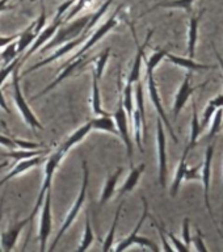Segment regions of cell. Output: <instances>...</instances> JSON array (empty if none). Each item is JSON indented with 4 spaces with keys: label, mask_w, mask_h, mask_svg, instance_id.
Masks as SVG:
<instances>
[{
    "label": "cell",
    "mask_w": 223,
    "mask_h": 252,
    "mask_svg": "<svg viewBox=\"0 0 223 252\" xmlns=\"http://www.w3.org/2000/svg\"><path fill=\"white\" fill-rule=\"evenodd\" d=\"M213 122L212 126H210V131L208 134V139L209 141H213L214 138L217 137V134L221 131V127H222V120H223V108H220L217 109L213 114Z\"/></svg>",
    "instance_id": "cell-37"
},
{
    "label": "cell",
    "mask_w": 223,
    "mask_h": 252,
    "mask_svg": "<svg viewBox=\"0 0 223 252\" xmlns=\"http://www.w3.org/2000/svg\"><path fill=\"white\" fill-rule=\"evenodd\" d=\"M212 47H213V50H214V53H216V58L217 61H218V64H220V67L222 68V72H223V58L221 57V54L217 51L216 46H214V43H212Z\"/></svg>",
    "instance_id": "cell-51"
},
{
    "label": "cell",
    "mask_w": 223,
    "mask_h": 252,
    "mask_svg": "<svg viewBox=\"0 0 223 252\" xmlns=\"http://www.w3.org/2000/svg\"><path fill=\"white\" fill-rule=\"evenodd\" d=\"M75 4V0H66L64 3H62L57 9V15L54 19H64V13L70 11V8Z\"/></svg>",
    "instance_id": "cell-46"
},
{
    "label": "cell",
    "mask_w": 223,
    "mask_h": 252,
    "mask_svg": "<svg viewBox=\"0 0 223 252\" xmlns=\"http://www.w3.org/2000/svg\"><path fill=\"white\" fill-rule=\"evenodd\" d=\"M17 38H19V34L8 35V37L0 35V49H1V47H5V46H7V45H9V43H11V42H15V41Z\"/></svg>",
    "instance_id": "cell-49"
},
{
    "label": "cell",
    "mask_w": 223,
    "mask_h": 252,
    "mask_svg": "<svg viewBox=\"0 0 223 252\" xmlns=\"http://www.w3.org/2000/svg\"><path fill=\"white\" fill-rule=\"evenodd\" d=\"M165 58L168 59L169 62L176 64L179 67H183L185 70L188 71H198V70H214L217 68V64H205V63H198L194 62L192 58H183V57H179V55L171 54V53H167L165 54Z\"/></svg>",
    "instance_id": "cell-18"
},
{
    "label": "cell",
    "mask_w": 223,
    "mask_h": 252,
    "mask_svg": "<svg viewBox=\"0 0 223 252\" xmlns=\"http://www.w3.org/2000/svg\"><path fill=\"white\" fill-rule=\"evenodd\" d=\"M192 243L194 246L197 251H202V252H208V247L205 246L204 243V234L201 232L200 228L196 230V235L192 238Z\"/></svg>",
    "instance_id": "cell-44"
},
{
    "label": "cell",
    "mask_w": 223,
    "mask_h": 252,
    "mask_svg": "<svg viewBox=\"0 0 223 252\" xmlns=\"http://www.w3.org/2000/svg\"><path fill=\"white\" fill-rule=\"evenodd\" d=\"M110 57V47H106L105 50H102L100 53V55L96 57L95 59V74L97 76L98 79L102 78V74H104V70H105L106 63H108V59Z\"/></svg>",
    "instance_id": "cell-36"
},
{
    "label": "cell",
    "mask_w": 223,
    "mask_h": 252,
    "mask_svg": "<svg viewBox=\"0 0 223 252\" xmlns=\"http://www.w3.org/2000/svg\"><path fill=\"white\" fill-rule=\"evenodd\" d=\"M201 167H202V163L197 165V167H191V168L188 167L187 171H185L184 180L187 181L201 180Z\"/></svg>",
    "instance_id": "cell-45"
},
{
    "label": "cell",
    "mask_w": 223,
    "mask_h": 252,
    "mask_svg": "<svg viewBox=\"0 0 223 252\" xmlns=\"http://www.w3.org/2000/svg\"><path fill=\"white\" fill-rule=\"evenodd\" d=\"M220 108H223V94H218L217 97L212 98V100L208 102V105L205 108L204 113H202V118H201L200 121L201 129L204 130L205 127L209 125V122L212 120L214 112H216L217 109H220Z\"/></svg>",
    "instance_id": "cell-28"
},
{
    "label": "cell",
    "mask_w": 223,
    "mask_h": 252,
    "mask_svg": "<svg viewBox=\"0 0 223 252\" xmlns=\"http://www.w3.org/2000/svg\"><path fill=\"white\" fill-rule=\"evenodd\" d=\"M87 38H88V34L82 33V34L79 35V37H76L75 39H71V41H68V42L63 43V45H61V47H58V49H57V50H55L50 57H47V58L42 59V61H39L38 63H35V64H33L32 67H29V68H28L23 75L31 74V72H33V71L38 70V68L46 66V64H49V63H53L54 61H57V59L62 58V57H64V55L68 54V53H71V51L74 50L75 47H78L79 45H82V43L86 42Z\"/></svg>",
    "instance_id": "cell-13"
},
{
    "label": "cell",
    "mask_w": 223,
    "mask_h": 252,
    "mask_svg": "<svg viewBox=\"0 0 223 252\" xmlns=\"http://www.w3.org/2000/svg\"><path fill=\"white\" fill-rule=\"evenodd\" d=\"M29 222H31V220H29V217H28L25 220L15 222L12 226H9L8 230L1 232V235H0V243H1V248H3L4 251L8 252L15 248V244L16 242H17V239H19V236L20 234H21V231H23V228L25 227Z\"/></svg>",
    "instance_id": "cell-16"
},
{
    "label": "cell",
    "mask_w": 223,
    "mask_h": 252,
    "mask_svg": "<svg viewBox=\"0 0 223 252\" xmlns=\"http://www.w3.org/2000/svg\"><path fill=\"white\" fill-rule=\"evenodd\" d=\"M122 172H124V168H122V167H118L117 171L112 173V175L106 179L105 184H104V188H102L101 190L100 201H98V205H100V206L105 205L106 202L112 198V196H113L114 192H116V187H117V183L118 180H120V176L122 175Z\"/></svg>",
    "instance_id": "cell-24"
},
{
    "label": "cell",
    "mask_w": 223,
    "mask_h": 252,
    "mask_svg": "<svg viewBox=\"0 0 223 252\" xmlns=\"http://www.w3.org/2000/svg\"><path fill=\"white\" fill-rule=\"evenodd\" d=\"M20 63V58L17 57L16 59H13L12 62H9L8 64H4L1 68H0V108H3L7 113H9L11 110H9V108L7 106V102H5V100H4V96H3V92H1V86L4 84V82L7 80L8 76L13 72V70H15V67L17 66Z\"/></svg>",
    "instance_id": "cell-30"
},
{
    "label": "cell",
    "mask_w": 223,
    "mask_h": 252,
    "mask_svg": "<svg viewBox=\"0 0 223 252\" xmlns=\"http://www.w3.org/2000/svg\"><path fill=\"white\" fill-rule=\"evenodd\" d=\"M91 130H92V124H91V121H88L87 124H84V125H82L80 127H78V129L75 130L74 133H71L66 141L63 142L62 145H61V149L67 154L71 149H72V147H74V146L80 143V142H82L83 139L90 134Z\"/></svg>",
    "instance_id": "cell-23"
},
{
    "label": "cell",
    "mask_w": 223,
    "mask_h": 252,
    "mask_svg": "<svg viewBox=\"0 0 223 252\" xmlns=\"http://www.w3.org/2000/svg\"><path fill=\"white\" fill-rule=\"evenodd\" d=\"M91 124H92V129L110 133L113 135H118L117 126H116V122H114L112 114L106 113L101 114V116H96V117L91 120Z\"/></svg>",
    "instance_id": "cell-25"
},
{
    "label": "cell",
    "mask_w": 223,
    "mask_h": 252,
    "mask_svg": "<svg viewBox=\"0 0 223 252\" xmlns=\"http://www.w3.org/2000/svg\"><path fill=\"white\" fill-rule=\"evenodd\" d=\"M8 1L9 0H0V12L8 11V9H12L13 5H8Z\"/></svg>",
    "instance_id": "cell-50"
},
{
    "label": "cell",
    "mask_w": 223,
    "mask_h": 252,
    "mask_svg": "<svg viewBox=\"0 0 223 252\" xmlns=\"http://www.w3.org/2000/svg\"><path fill=\"white\" fill-rule=\"evenodd\" d=\"M193 3H194V0H168V1H161V3L155 4L154 7H151L150 9L143 12L139 17L149 15V13H151V12L158 9V8H177V9H183V11H185L189 15H192Z\"/></svg>",
    "instance_id": "cell-26"
},
{
    "label": "cell",
    "mask_w": 223,
    "mask_h": 252,
    "mask_svg": "<svg viewBox=\"0 0 223 252\" xmlns=\"http://www.w3.org/2000/svg\"><path fill=\"white\" fill-rule=\"evenodd\" d=\"M214 147H216V143L212 142L210 145L206 147V151H205L204 155V161H202V167H201V180L202 181V185H204V200L205 205H206V209H208L209 216H210V220L216 226L217 231L220 234V236L223 239V234L221 231L220 226L217 223L216 217H214V213H213L212 205H210V198H209V193H210V176H212V161H213V155H214Z\"/></svg>",
    "instance_id": "cell-5"
},
{
    "label": "cell",
    "mask_w": 223,
    "mask_h": 252,
    "mask_svg": "<svg viewBox=\"0 0 223 252\" xmlns=\"http://www.w3.org/2000/svg\"><path fill=\"white\" fill-rule=\"evenodd\" d=\"M92 61H95V58L87 59L86 54H84V55H80V57H78V58L72 59V61H70V62H67L66 66L63 67L62 70L58 72L57 78H55L54 80L50 83V84H47V86L45 87V88H43V90L41 91V92H39L37 96H34V100L35 98L45 96V94H46L49 91H51L53 88H55V87L58 86V84H61V83L64 80V79L70 78V76H72V75L76 74V72H80V71H82L83 68H84V67L88 64V63L92 62Z\"/></svg>",
    "instance_id": "cell-8"
},
{
    "label": "cell",
    "mask_w": 223,
    "mask_h": 252,
    "mask_svg": "<svg viewBox=\"0 0 223 252\" xmlns=\"http://www.w3.org/2000/svg\"><path fill=\"white\" fill-rule=\"evenodd\" d=\"M131 32H133V35H134V39H135V42H137V54H135V58H134V62H133V66H131V70H130V74H129V78H127V84H135V83L139 80L141 78V68H142V63L145 61V50L147 45H149L150 39L153 37L154 34V31H149L147 35H146V39L145 42L139 45L137 41V35H135V31H134V27L131 25Z\"/></svg>",
    "instance_id": "cell-15"
},
{
    "label": "cell",
    "mask_w": 223,
    "mask_h": 252,
    "mask_svg": "<svg viewBox=\"0 0 223 252\" xmlns=\"http://www.w3.org/2000/svg\"><path fill=\"white\" fill-rule=\"evenodd\" d=\"M41 217H39L38 224V242H39V251L46 250L47 240L51 234L53 228V214H51V188L47 189L43 204L41 206Z\"/></svg>",
    "instance_id": "cell-7"
},
{
    "label": "cell",
    "mask_w": 223,
    "mask_h": 252,
    "mask_svg": "<svg viewBox=\"0 0 223 252\" xmlns=\"http://www.w3.org/2000/svg\"><path fill=\"white\" fill-rule=\"evenodd\" d=\"M208 83L209 80L208 82L202 83V84H200V86L192 87V71H188V74L184 76V80H183V83L180 84V88L177 91L175 101H173L172 114L173 118H175V121L177 120V117H179V114H180V112L185 106V104L188 102L189 97H191L198 88H202V87L206 86Z\"/></svg>",
    "instance_id": "cell-12"
},
{
    "label": "cell",
    "mask_w": 223,
    "mask_h": 252,
    "mask_svg": "<svg viewBox=\"0 0 223 252\" xmlns=\"http://www.w3.org/2000/svg\"><path fill=\"white\" fill-rule=\"evenodd\" d=\"M13 141H15V143L17 147H21V149H25V150H37V149H39L41 146H42V145H39V143L21 141V139H17V138H13Z\"/></svg>",
    "instance_id": "cell-47"
},
{
    "label": "cell",
    "mask_w": 223,
    "mask_h": 252,
    "mask_svg": "<svg viewBox=\"0 0 223 252\" xmlns=\"http://www.w3.org/2000/svg\"><path fill=\"white\" fill-rule=\"evenodd\" d=\"M122 206H124V201H121L120 205H118L117 210H116V214H114L113 223H112V226H110V230L108 231L105 239H104V242H102V251L106 252V251H110V250H113L114 236H116V230H117L118 220H120V216H121Z\"/></svg>",
    "instance_id": "cell-32"
},
{
    "label": "cell",
    "mask_w": 223,
    "mask_h": 252,
    "mask_svg": "<svg viewBox=\"0 0 223 252\" xmlns=\"http://www.w3.org/2000/svg\"><path fill=\"white\" fill-rule=\"evenodd\" d=\"M145 163H142V164H139L138 167H134V165L131 167V171H130V173L127 175V177H126L125 183L122 184V187L120 188V190H118V197H120V198H122V196H125L126 193L131 192V190L137 187L139 180H141L142 173L145 172Z\"/></svg>",
    "instance_id": "cell-22"
},
{
    "label": "cell",
    "mask_w": 223,
    "mask_h": 252,
    "mask_svg": "<svg viewBox=\"0 0 223 252\" xmlns=\"http://www.w3.org/2000/svg\"><path fill=\"white\" fill-rule=\"evenodd\" d=\"M33 1H35V0H33Z\"/></svg>",
    "instance_id": "cell-54"
},
{
    "label": "cell",
    "mask_w": 223,
    "mask_h": 252,
    "mask_svg": "<svg viewBox=\"0 0 223 252\" xmlns=\"http://www.w3.org/2000/svg\"><path fill=\"white\" fill-rule=\"evenodd\" d=\"M122 8H124V4H120L113 15L110 16L109 19L106 20L105 23L102 24L101 27H98L97 29H96V31L92 33V35H91V37H88V38L86 39V42H84V45H83L82 49H80V50H79L78 53H76V54H75L74 57L70 59V61H72V59H75V58H78V57H80V55L87 54V53H88V51H90L91 49H92V47H94L95 45H96V43H97L98 41H100V39L104 37V35H106L110 31H112V29H113V28H116V25L118 24V20H117L118 13H120V11H121ZM70 61H67V62H70Z\"/></svg>",
    "instance_id": "cell-10"
},
{
    "label": "cell",
    "mask_w": 223,
    "mask_h": 252,
    "mask_svg": "<svg viewBox=\"0 0 223 252\" xmlns=\"http://www.w3.org/2000/svg\"><path fill=\"white\" fill-rule=\"evenodd\" d=\"M222 218H223V205H222Z\"/></svg>",
    "instance_id": "cell-53"
},
{
    "label": "cell",
    "mask_w": 223,
    "mask_h": 252,
    "mask_svg": "<svg viewBox=\"0 0 223 252\" xmlns=\"http://www.w3.org/2000/svg\"><path fill=\"white\" fill-rule=\"evenodd\" d=\"M8 164H9V161H8V160L1 161V163H0V171H1V169H3V168H5V167H7Z\"/></svg>",
    "instance_id": "cell-52"
},
{
    "label": "cell",
    "mask_w": 223,
    "mask_h": 252,
    "mask_svg": "<svg viewBox=\"0 0 223 252\" xmlns=\"http://www.w3.org/2000/svg\"><path fill=\"white\" fill-rule=\"evenodd\" d=\"M151 220H153V224L157 227L158 232H159V236H160V239H161V243H163V248H164L165 251H173V247L169 244L168 242V238L165 236L164 231H163V227H161V224L160 223H158V220H155V218H153L151 217Z\"/></svg>",
    "instance_id": "cell-43"
},
{
    "label": "cell",
    "mask_w": 223,
    "mask_h": 252,
    "mask_svg": "<svg viewBox=\"0 0 223 252\" xmlns=\"http://www.w3.org/2000/svg\"><path fill=\"white\" fill-rule=\"evenodd\" d=\"M64 157H66V153L59 147L55 153H53L50 157L47 158L46 163H45V179H43L42 187H41V189H39L38 198H37V201H35L34 208H33V210H32L31 216H29L31 222L33 220V218L37 216V213L39 212V209H41V206H42L43 198H45V194H46L47 189L51 188V181H53L55 171H57L58 165L61 164V161H62V159Z\"/></svg>",
    "instance_id": "cell-4"
},
{
    "label": "cell",
    "mask_w": 223,
    "mask_h": 252,
    "mask_svg": "<svg viewBox=\"0 0 223 252\" xmlns=\"http://www.w3.org/2000/svg\"><path fill=\"white\" fill-rule=\"evenodd\" d=\"M205 9L198 15H192L189 20V32H188V58H194L196 55V45L198 41V27H200V20L204 15Z\"/></svg>",
    "instance_id": "cell-19"
},
{
    "label": "cell",
    "mask_w": 223,
    "mask_h": 252,
    "mask_svg": "<svg viewBox=\"0 0 223 252\" xmlns=\"http://www.w3.org/2000/svg\"><path fill=\"white\" fill-rule=\"evenodd\" d=\"M181 235H183V242L187 247L191 250V244H192V236H191V222L189 218H184L183 220V230H181Z\"/></svg>",
    "instance_id": "cell-42"
},
{
    "label": "cell",
    "mask_w": 223,
    "mask_h": 252,
    "mask_svg": "<svg viewBox=\"0 0 223 252\" xmlns=\"http://www.w3.org/2000/svg\"><path fill=\"white\" fill-rule=\"evenodd\" d=\"M43 161V155H38V157L29 158V159H23V160H19L13 165V168L9 171V172L5 175V176L0 180V187H3L4 184H7L8 181L13 179V177L19 176L21 173L27 172L29 169L34 168L37 165H39Z\"/></svg>",
    "instance_id": "cell-17"
},
{
    "label": "cell",
    "mask_w": 223,
    "mask_h": 252,
    "mask_svg": "<svg viewBox=\"0 0 223 252\" xmlns=\"http://www.w3.org/2000/svg\"><path fill=\"white\" fill-rule=\"evenodd\" d=\"M20 67H21V62L15 67V70L12 72V86H13V100H15V104L19 109L21 117L25 121L31 129H37L42 130L43 126L42 124L38 121V118L35 117L34 112L31 109V106L28 104L27 98L24 97L23 91L20 88Z\"/></svg>",
    "instance_id": "cell-3"
},
{
    "label": "cell",
    "mask_w": 223,
    "mask_h": 252,
    "mask_svg": "<svg viewBox=\"0 0 223 252\" xmlns=\"http://www.w3.org/2000/svg\"><path fill=\"white\" fill-rule=\"evenodd\" d=\"M161 227H163V231H164L165 236H167V238H168V239L171 240V242H172L173 250H177V251H189V248L187 247V246H185L184 242H181V240H179L176 238V236L173 235L172 232L168 231V230H165V227H164V226H163V224H161Z\"/></svg>",
    "instance_id": "cell-41"
},
{
    "label": "cell",
    "mask_w": 223,
    "mask_h": 252,
    "mask_svg": "<svg viewBox=\"0 0 223 252\" xmlns=\"http://www.w3.org/2000/svg\"><path fill=\"white\" fill-rule=\"evenodd\" d=\"M191 153V149H189V146L187 145L185 147L184 153L181 155V159H180V163L177 165V169H176V173H175V177H173V181H172V185H171V197H176L177 193H179V189L181 187V183L184 181V176H185V171L188 168V164H187V159H188V155Z\"/></svg>",
    "instance_id": "cell-20"
},
{
    "label": "cell",
    "mask_w": 223,
    "mask_h": 252,
    "mask_svg": "<svg viewBox=\"0 0 223 252\" xmlns=\"http://www.w3.org/2000/svg\"><path fill=\"white\" fill-rule=\"evenodd\" d=\"M0 145L4 146V147H8V149H16L17 146H16L15 141H13V138L5 137L3 134H0Z\"/></svg>",
    "instance_id": "cell-48"
},
{
    "label": "cell",
    "mask_w": 223,
    "mask_h": 252,
    "mask_svg": "<svg viewBox=\"0 0 223 252\" xmlns=\"http://www.w3.org/2000/svg\"><path fill=\"white\" fill-rule=\"evenodd\" d=\"M19 57V53H17V43L11 42L9 45L4 47L3 53L0 54V61L3 62V64H8L9 62H12L13 59H16Z\"/></svg>",
    "instance_id": "cell-38"
},
{
    "label": "cell",
    "mask_w": 223,
    "mask_h": 252,
    "mask_svg": "<svg viewBox=\"0 0 223 252\" xmlns=\"http://www.w3.org/2000/svg\"><path fill=\"white\" fill-rule=\"evenodd\" d=\"M202 133V129L200 126V118L197 114V106H196V100H192V122H191V137H189V149L192 150L193 147H196L198 143V138L200 134Z\"/></svg>",
    "instance_id": "cell-27"
},
{
    "label": "cell",
    "mask_w": 223,
    "mask_h": 252,
    "mask_svg": "<svg viewBox=\"0 0 223 252\" xmlns=\"http://www.w3.org/2000/svg\"><path fill=\"white\" fill-rule=\"evenodd\" d=\"M157 145H158V172H159V184L161 188L167 185V137H165L164 124L160 118L157 120Z\"/></svg>",
    "instance_id": "cell-9"
},
{
    "label": "cell",
    "mask_w": 223,
    "mask_h": 252,
    "mask_svg": "<svg viewBox=\"0 0 223 252\" xmlns=\"http://www.w3.org/2000/svg\"><path fill=\"white\" fill-rule=\"evenodd\" d=\"M91 1H94V0H76V4H74V5L70 8V11H68L66 17H64V23H68L70 20L74 19L75 16L78 15L79 12L82 11L83 8L86 7L87 4H90Z\"/></svg>",
    "instance_id": "cell-40"
},
{
    "label": "cell",
    "mask_w": 223,
    "mask_h": 252,
    "mask_svg": "<svg viewBox=\"0 0 223 252\" xmlns=\"http://www.w3.org/2000/svg\"><path fill=\"white\" fill-rule=\"evenodd\" d=\"M137 88H135V104L137 109L139 110L142 118V125H143V139L147 135V124H146V110H145V96H143V87H142L141 80H138Z\"/></svg>",
    "instance_id": "cell-33"
},
{
    "label": "cell",
    "mask_w": 223,
    "mask_h": 252,
    "mask_svg": "<svg viewBox=\"0 0 223 252\" xmlns=\"http://www.w3.org/2000/svg\"><path fill=\"white\" fill-rule=\"evenodd\" d=\"M91 16L92 15H84L82 17H78V19H75L70 23L67 24V25H61L58 28V31L55 32V34L53 35V38L49 41L47 43H45L39 50L45 53V51L50 50L53 47L59 46V45H63V43L68 42L71 39H75L76 37L82 34L83 31H84V28L87 27V24L90 21Z\"/></svg>",
    "instance_id": "cell-2"
},
{
    "label": "cell",
    "mask_w": 223,
    "mask_h": 252,
    "mask_svg": "<svg viewBox=\"0 0 223 252\" xmlns=\"http://www.w3.org/2000/svg\"><path fill=\"white\" fill-rule=\"evenodd\" d=\"M168 51L164 50V49H159L155 53H153V55L150 57L149 59H146V68H150V70H155L158 67V64L165 58V54Z\"/></svg>",
    "instance_id": "cell-39"
},
{
    "label": "cell",
    "mask_w": 223,
    "mask_h": 252,
    "mask_svg": "<svg viewBox=\"0 0 223 252\" xmlns=\"http://www.w3.org/2000/svg\"><path fill=\"white\" fill-rule=\"evenodd\" d=\"M62 24H64V19H54L53 20V23H51L49 27L43 28L42 31L39 32V34L35 37V39L33 41V43L31 45V47H29L27 51H25V54H24L23 58H20V62H21V64H23V62H25V61H27L29 57H32V55L34 54L35 51L39 50V49H41V47L45 45V43L49 42V41L53 38V35L55 34V32L58 31V28L61 27Z\"/></svg>",
    "instance_id": "cell-14"
},
{
    "label": "cell",
    "mask_w": 223,
    "mask_h": 252,
    "mask_svg": "<svg viewBox=\"0 0 223 252\" xmlns=\"http://www.w3.org/2000/svg\"><path fill=\"white\" fill-rule=\"evenodd\" d=\"M82 168H83V181H82V187H80V190H79L78 198L75 200L72 208L70 209V212H68V214H67L66 220H64L62 227H61V230H59L57 236H55L54 242H53V244H51V247L49 248V251H53V250L57 247V244H58V242L61 240V238L64 235V232L71 227V224L74 223V220H76L79 212L82 210L83 204H84L87 200V189H88V183H90V168H88V163H87L86 159H83L82 160Z\"/></svg>",
    "instance_id": "cell-1"
},
{
    "label": "cell",
    "mask_w": 223,
    "mask_h": 252,
    "mask_svg": "<svg viewBox=\"0 0 223 252\" xmlns=\"http://www.w3.org/2000/svg\"><path fill=\"white\" fill-rule=\"evenodd\" d=\"M33 28H34V21H33L25 31L21 32L19 34V38L16 39V43H17V53H19V55L25 53V51L31 47V45L35 39V37H37V35L34 34Z\"/></svg>",
    "instance_id": "cell-29"
},
{
    "label": "cell",
    "mask_w": 223,
    "mask_h": 252,
    "mask_svg": "<svg viewBox=\"0 0 223 252\" xmlns=\"http://www.w3.org/2000/svg\"><path fill=\"white\" fill-rule=\"evenodd\" d=\"M142 204H143V212H142V216L138 220V223L135 224V227L131 232H130L129 235L126 236L125 239H122L120 243L117 244V247L114 248V250H117V251H124L126 248L131 247V240L138 235V232L141 230L142 224L145 223V220H147V217H149V204H147V200H146V197L142 196Z\"/></svg>",
    "instance_id": "cell-21"
},
{
    "label": "cell",
    "mask_w": 223,
    "mask_h": 252,
    "mask_svg": "<svg viewBox=\"0 0 223 252\" xmlns=\"http://www.w3.org/2000/svg\"><path fill=\"white\" fill-rule=\"evenodd\" d=\"M46 150H25L21 149L19 151H12V153L3 154V157L12 158L16 160H23V159H29V158L38 157V155H46Z\"/></svg>",
    "instance_id": "cell-35"
},
{
    "label": "cell",
    "mask_w": 223,
    "mask_h": 252,
    "mask_svg": "<svg viewBox=\"0 0 223 252\" xmlns=\"http://www.w3.org/2000/svg\"><path fill=\"white\" fill-rule=\"evenodd\" d=\"M146 74H147V86H149V94H150V98H151V102H153V105L155 106V109L158 112V117L160 118L164 126L168 129L169 131V135L172 137V139L175 142H179L177 139L176 134L173 131L172 126H171V122H169L168 117H167V114L164 112V108L161 105V100H160V96H159V90H158L157 87V82H155V79H154V70H150V68H146Z\"/></svg>",
    "instance_id": "cell-11"
},
{
    "label": "cell",
    "mask_w": 223,
    "mask_h": 252,
    "mask_svg": "<svg viewBox=\"0 0 223 252\" xmlns=\"http://www.w3.org/2000/svg\"><path fill=\"white\" fill-rule=\"evenodd\" d=\"M95 240V234L94 230H92V226H91V220H90V214L87 213L86 216V226H84V232H83V238L82 242H80V246L78 247V251L83 252L88 250L91 247V244L94 243Z\"/></svg>",
    "instance_id": "cell-34"
},
{
    "label": "cell",
    "mask_w": 223,
    "mask_h": 252,
    "mask_svg": "<svg viewBox=\"0 0 223 252\" xmlns=\"http://www.w3.org/2000/svg\"><path fill=\"white\" fill-rule=\"evenodd\" d=\"M100 79L96 76V74H92V98H91V105H92V112L95 116H101L106 114V112L102 109L101 96H100V87H98Z\"/></svg>",
    "instance_id": "cell-31"
},
{
    "label": "cell",
    "mask_w": 223,
    "mask_h": 252,
    "mask_svg": "<svg viewBox=\"0 0 223 252\" xmlns=\"http://www.w3.org/2000/svg\"><path fill=\"white\" fill-rule=\"evenodd\" d=\"M112 116H113V120L117 126L118 135L125 143L126 153H127V158L130 160V167H133V137L130 134V120L127 117L125 108H124V104H122L121 92H120V98H118L117 109Z\"/></svg>",
    "instance_id": "cell-6"
}]
</instances>
